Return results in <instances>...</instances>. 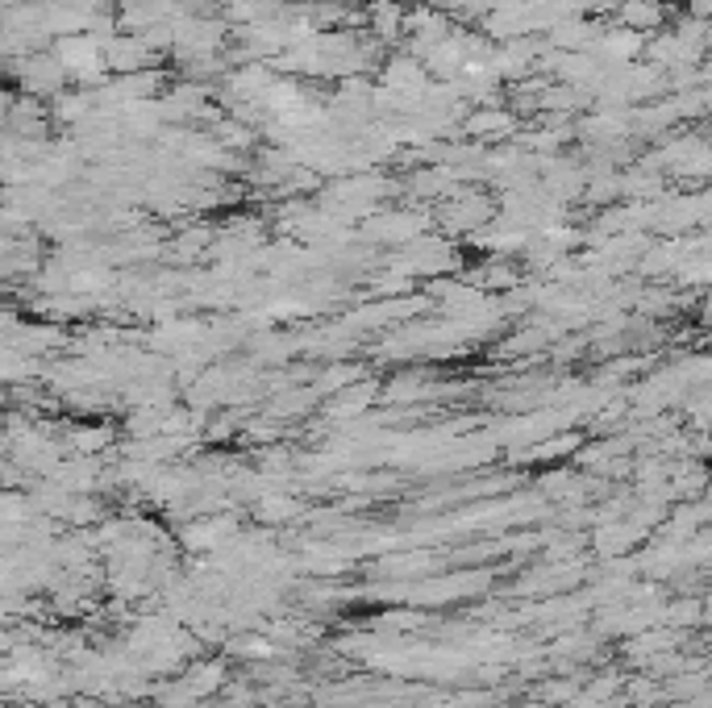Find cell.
Listing matches in <instances>:
<instances>
[{
  "label": "cell",
  "mask_w": 712,
  "mask_h": 708,
  "mask_svg": "<svg viewBox=\"0 0 712 708\" xmlns=\"http://www.w3.org/2000/svg\"><path fill=\"white\" fill-rule=\"evenodd\" d=\"M709 47H712V25H709Z\"/></svg>",
  "instance_id": "cell-4"
},
{
  "label": "cell",
  "mask_w": 712,
  "mask_h": 708,
  "mask_svg": "<svg viewBox=\"0 0 712 708\" xmlns=\"http://www.w3.org/2000/svg\"><path fill=\"white\" fill-rule=\"evenodd\" d=\"M388 4H396V0H388Z\"/></svg>",
  "instance_id": "cell-5"
},
{
  "label": "cell",
  "mask_w": 712,
  "mask_h": 708,
  "mask_svg": "<svg viewBox=\"0 0 712 708\" xmlns=\"http://www.w3.org/2000/svg\"><path fill=\"white\" fill-rule=\"evenodd\" d=\"M617 21L633 30V34H646V30H659L662 21H667V9H662V0H621L617 4Z\"/></svg>",
  "instance_id": "cell-1"
},
{
  "label": "cell",
  "mask_w": 712,
  "mask_h": 708,
  "mask_svg": "<svg viewBox=\"0 0 712 708\" xmlns=\"http://www.w3.org/2000/svg\"><path fill=\"white\" fill-rule=\"evenodd\" d=\"M467 130L471 134H508V130H513V122H508V117H504V113H492V109H484V113H475V117H471L467 122Z\"/></svg>",
  "instance_id": "cell-2"
},
{
  "label": "cell",
  "mask_w": 712,
  "mask_h": 708,
  "mask_svg": "<svg viewBox=\"0 0 712 708\" xmlns=\"http://www.w3.org/2000/svg\"><path fill=\"white\" fill-rule=\"evenodd\" d=\"M688 13H692L695 21L712 25V0H692V4H688Z\"/></svg>",
  "instance_id": "cell-3"
}]
</instances>
